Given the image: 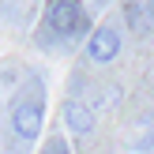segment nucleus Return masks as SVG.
<instances>
[{
  "label": "nucleus",
  "instance_id": "f257e3e1",
  "mask_svg": "<svg viewBox=\"0 0 154 154\" xmlns=\"http://www.w3.org/2000/svg\"><path fill=\"white\" fill-rule=\"evenodd\" d=\"M90 30V15L83 8V0H45L42 8V26H38V38L42 45H68L75 38H83Z\"/></svg>",
  "mask_w": 154,
  "mask_h": 154
},
{
  "label": "nucleus",
  "instance_id": "7ed1b4c3",
  "mask_svg": "<svg viewBox=\"0 0 154 154\" xmlns=\"http://www.w3.org/2000/svg\"><path fill=\"white\" fill-rule=\"evenodd\" d=\"M120 57V30L113 23H102L87 34V60L94 64H113Z\"/></svg>",
  "mask_w": 154,
  "mask_h": 154
},
{
  "label": "nucleus",
  "instance_id": "39448f33",
  "mask_svg": "<svg viewBox=\"0 0 154 154\" xmlns=\"http://www.w3.org/2000/svg\"><path fill=\"white\" fill-rule=\"evenodd\" d=\"M42 154H68V147H64V143H57V139H53V143H49V147H45Z\"/></svg>",
  "mask_w": 154,
  "mask_h": 154
},
{
  "label": "nucleus",
  "instance_id": "20e7f679",
  "mask_svg": "<svg viewBox=\"0 0 154 154\" xmlns=\"http://www.w3.org/2000/svg\"><path fill=\"white\" fill-rule=\"evenodd\" d=\"M64 124H68V132H72V135H90V132H94V124H98V113H94V105H90V102L68 98V102H64Z\"/></svg>",
  "mask_w": 154,
  "mask_h": 154
},
{
  "label": "nucleus",
  "instance_id": "f03ea898",
  "mask_svg": "<svg viewBox=\"0 0 154 154\" xmlns=\"http://www.w3.org/2000/svg\"><path fill=\"white\" fill-rule=\"evenodd\" d=\"M26 87L30 90H23L11 105V132H15V139L34 143L45 128V87H42V79H30Z\"/></svg>",
  "mask_w": 154,
  "mask_h": 154
},
{
  "label": "nucleus",
  "instance_id": "423d86ee",
  "mask_svg": "<svg viewBox=\"0 0 154 154\" xmlns=\"http://www.w3.org/2000/svg\"><path fill=\"white\" fill-rule=\"evenodd\" d=\"M150 4H154V0H150Z\"/></svg>",
  "mask_w": 154,
  "mask_h": 154
}]
</instances>
